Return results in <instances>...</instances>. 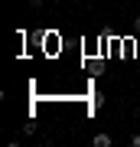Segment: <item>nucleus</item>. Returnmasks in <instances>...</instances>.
Returning a JSON list of instances; mask_svg holds the SVG:
<instances>
[{"mask_svg":"<svg viewBox=\"0 0 140 147\" xmlns=\"http://www.w3.org/2000/svg\"><path fill=\"white\" fill-rule=\"evenodd\" d=\"M91 144H94V147H111V144H114V137L101 131V134H94V137H91Z\"/></svg>","mask_w":140,"mask_h":147,"instance_id":"obj_1","label":"nucleus"},{"mask_svg":"<svg viewBox=\"0 0 140 147\" xmlns=\"http://www.w3.org/2000/svg\"><path fill=\"white\" fill-rule=\"evenodd\" d=\"M42 3H46V0H29V7H33V10H39Z\"/></svg>","mask_w":140,"mask_h":147,"instance_id":"obj_2","label":"nucleus"},{"mask_svg":"<svg viewBox=\"0 0 140 147\" xmlns=\"http://www.w3.org/2000/svg\"><path fill=\"white\" fill-rule=\"evenodd\" d=\"M130 144H134V147H140V131H137L134 137H130Z\"/></svg>","mask_w":140,"mask_h":147,"instance_id":"obj_3","label":"nucleus"},{"mask_svg":"<svg viewBox=\"0 0 140 147\" xmlns=\"http://www.w3.org/2000/svg\"><path fill=\"white\" fill-rule=\"evenodd\" d=\"M134 33L140 36V16H134Z\"/></svg>","mask_w":140,"mask_h":147,"instance_id":"obj_4","label":"nucleus"},{"mask_svg":"<svg viewBox=\"0 0 140 147\" xmlns=\"http://www.w3.org/2000/svg\"><path fill=\"white\" fill-rule=\"evenodd\" d=\"M52 3H59V0H52Z\"/></svg>","mask_w":140,"mask_h":147,"instance_id":"obj_5","label":"nucleus"}]
</instances>
